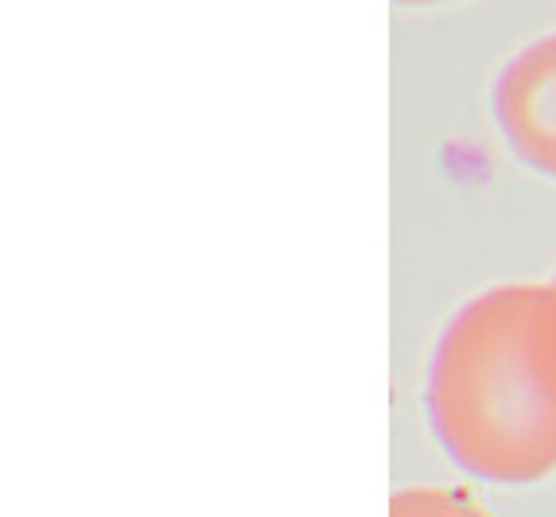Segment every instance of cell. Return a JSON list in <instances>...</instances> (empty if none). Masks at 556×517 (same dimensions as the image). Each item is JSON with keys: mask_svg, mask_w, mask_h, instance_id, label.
<instances>
[{"mask_svg": "<svg viewBox=\"0 0 556 517\" xmlns=\"http://www.w3.org/2000/svg\"><path fill=\"white\" fill-rule=\"evenodd\" d=\"M444 452L486 482L556 471V280H514L467 300L428 369Z\"/></svg>", "mask_w": 556, "mask_h": 517, "instance_id": "6da1fadb", "label": "cell"}, {"mask_svg": "<svg viewBox=\"0 0 556 517\" xmlns=\"http://www.w3.org/2000/svg\"><path fill=\"white\" fill-rule=\"evenodd\" d=\"M494 113L506 144L529 167L556 176V31L506 63L494 86Z\"/></svg>", "mask_w": 556, "mask_h": 517, "instance_id": "7a4b0ae2", "label": "cell"}, {"mask_svg": "<svg viewBox=\"0 0 556 517\" xmlns=\"http://www.w3.org/2000/svg\"><path fill=\"white\" fill-rule=\"evenodd\" d=\"M390 517H491L471 494L452 487H405L393 494Z\"/></svg>", "mask_w": 556, "mask_h": 517, "instance_id": "3957f363", "label": "cell"}]
</instances>
